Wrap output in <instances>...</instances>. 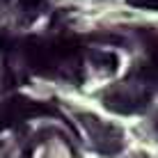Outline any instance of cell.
I'll return each mask as SVG.
<instances>
[{"instance_id":"52a82bcc","label":"cell","mask_w":158,"mask_h":158,"mask_svg":"<svg viewBox=\"0 0 158 158\" xmlns=\"http://www.w3.org/2000/svg\"><path fill=\"white\" fill-rule=\"evenodd\" d=\"M156 128H158V117H156Z\"/></svg>"},{"instance_id":"6da1fadb","label":"cell","mask_w":158,"mask_h":158,"mask_svg":"<svg viewBox=\"0 0 158 158\" xmlns=\"http://www.w3.org/2000/svg\"><path fill=\"white\" fill-rule=\"evenodd\" d=\"M154 73L142 71H133V76H128L122 83H115L110 87H106L101 94L103 106L115 115H138L144 112L151 103V89H154Z\"/></svg>"},{"instance_id":"277c9868","label":"cell","mask_w":158,"mask_h":158,"mask_svg":"<svg viewBox=\"0 0 158 158\" xmlns=\"http://www.w3.org/2000/svg\"><path fill=\"white\" fill-rule=\"evenodd\" d=\"M89 60H92L99 69H106V71H115V69H117V57L112 55V53H106V51H89Z\"/></svg>"},{"instance_id":"5b68a950","label":"cell","mask_w":158,"mask_h":158,"mask_svg":"<svg viewBox=\"0 0 158 158\" xmlns=\"http://www.w3.org/2000/svg\"><path fill=\"white\" fill-rule=\"evenodd\" d=\"M128 5L138 9H151V12H158V0H128Z\"/></svg>"},{"instance_id":"8992f818","label":"cell","mask_w":158,"mask_h":158,"mask_svg":"<svg viewBox=\"0 0 158 158\" xmlns=\"http://www.w3.org/2000/svg\"><path fill=\"white\" fill-rule=\"evenodd\" d=\"M133 158H147V154H138V156H133Z\"/></svg>"},{"instance_id":"7a4b0ae2","label":"cell","mask_w":158,"mask_h":158,"mask_svg":"<svg viewBox=\"0 0 158 158\" xmlns=\"http://www.w3.org/2000/svg\"><path fill=\"white\" fill-rule=\"evenodd\" d=\"M25 60L30 69L41 76H76L78 69V51L69 41H25Z\"/></svg>"},{"instance_id":"3957f363","label":"cell","mask_w":158,"mask_h":158,"mask_svg":"<svg viewBox=\"0 0 158 158\" xmlns=\"http://www.w3.org/2000/svg\"><path fill=\"white\" fill-rule=\"evenodd\" d=\"M78 122L85 126L87 138H89L92 147H94L99 154L103 156H115L124 149V131L115 126L110 122H103V119L89 115V112H80Z\"/></svg>"}]
</instances>
